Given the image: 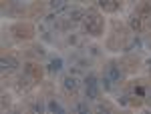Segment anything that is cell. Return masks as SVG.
Wrapping results in <instances>:
<instances>
[{
    "label": "cell",
    "instance_id": "cell-21",
    "mask_svg": "<svg viewBox=\"0 0 151 114\" xmlns=\"http://www.w3.org/2000/svg\"><path fill=\"white\" fill-rule=\"evenodd\" d=\"M75 110L77 112H89V106H87V102H79L75 106Z\"/></svg>",
    "mask_w": 151,
    "mask_h": 114
},
{
    "label": "cell",
    "instance_id": "cell-15",
    "mask_svg": "<svg viewBox=\"0 0 151 114\" xmlns=\"http://www.w3.org/2000/svg\"><path fill=\"white\" fill-rule=\"evenodd\" d=\"M26 54L32 56V58H40V56H45V48H42V46H30Z\"/></svg>",
    "mask_w": 151,
    "mask_h": 114
},
{
    "label": "cell",
    "instance_id": "cell-8",
    "mask_svg": "<svg viewBox=\"0 0 151 114\" xmlns=\"http://www.w3.org/2000/svg\"><path fill=\"white\" fill-rule=\"evenodd\" d=\"M133 14H137L139 18H143V20H147L151 16V2H141L139 6L135 8V12Z\"/></svg>",
    "mask_w": 151,
    "mask_h": 114
},
{
    "label": "cell",
    "instance_id": "cell-14",
    "mask_svg": "<svg viewBox=\"0 0 151 114\" xmlns=\"http://www.w3.org/2000/svg\"><path fill=\"white\" fill-rule=\"evenodd\" d=\"M60 68H63V60L60 58H50L47 64V70L50 72V74H57V72H60Z\"/></svg>",
    "mask_w": 151,
    "mask_h": 114
},
{
    "label": "cell",
    "instance_id": "cell-25",
    "mask_svg": "<svg viewBox=\"0 0 151 114\" xmlns=\"http://www.w3.org/2000/svg\"><path fill=\"white\" fill-rule=\"evenodd\" d=\"M145 22H147V26H145V28H151V16L147 18V20H145Z\"/></svg>",
    "mask_w": 151,
    "mask_h": 114
},
{
    "label": "cell",
    "instance_id": "cell-6",
    "mask_svg": "<svg viewBox=\"0 0 151 114\" xmlns=\"http://www.w3.org/2000/svg\"><path fill=\"white\" fill-rule=\"evenodd\" d=\"M24 74H28L35 82H40V78H42V66L36 64V62H26L24 64Z\"/></svg>",
    "mask_w": 151,
    "mask_h": 114
},
{
    "label": "cell",
    "instance_id": "cell-20",
    "mask_svg": "<svg viewBox=\"0 0 151 114\" xmlns=\"http://www.w3.org/2000/svg\"><path fill=\"white\" fill-rule=\"evenodd\" d=\"M45 108H47V106L40 102V100H35V102L30 104V110H32V112H42Z\"/></svg>",
    "mask_w": 151,
    "mask_h": 114
},
{
    "label": "cell",
    "instance_id": "cell-9",
    "mask_svg": "<svg viewBox=\"0 0 151 114\" xmlns=\"http://www.w3.org/2000/svg\"><path fill=\"white\" fill-rule=\"evenodd\" d=\"M99 6L105 12H115L121 8V0H99Z\"/></svg>",
    "mask_w": 151,
    "mask_h": 114
},
{
    "label": "cell",
    "instance_id": "cell-18",
    "mask_svg": "<svg viewBox=\"0 0 151 114\" xmlns=\"http://www.w3.org/2000/svg\"><path fill=\"white\" fill-rule=\"evenodd\" d=\"M95 110H97V112H113V104H109V102H99L97 106H95Z\"/></svg>",
    "mask_w": 151,
    "mask_h": 114
},
{
    "label": "cell",
    "instance_id": "cell-1",
    "mask_svg": "<svg viewBox=\"0 0 151 114\" xmlns=\"http://www.w3.org/2000/svg\"><path fill=\"white\" fill-rule=\"evenodd\" d=\"M83 26H85V32L89 36H101V32H103V18H101V14L97 10H93V8H89L85 18H83Z\"/></svg>",
    "mask_w": 151,
    "mask_h": 114
},
{
    "label": "cell",
    "instance_id": "cell-3",
    "mask_svg": "<svg viewBox=\"0 0 151 114\" xmlns=\"http://www.w3.org/2000/svg\"><path fill=\"white\" fill-rule=\"evenodd\" d=\"M10 32L16 38H22V40H28V38H32L35 36V26L32 24H28V22H18V24H14L10 28Z\"/></svg>",
    "mask_w": 151,
    "mask_h": 114
},
{
    "label": "cell",
    "instance_id": "cell-23",
    "mask_svg": "<svg viewBox=\"0 0 151 114\" xmlns=\"http://www.w3.org/2000/svg\"><path fill=\"white\" fill-rule=\"evenodd\" d=\"M6 106H8V96L4 94V96H2V108H6Z\"/></svg>",
    "mask_w": 151,
    "mask_h": 114
},
{
    "label": "cell",
    "instance_id": "cell-5",
    "mask_svg": "<svg viewBox=\"0 0 151 114\" xmlns=\"http://www.w3.org/2000/svg\"><path fill=\"white\" fill-rule=\"evenodd\" d=\"M103 76H107L111 82L119 84V82L123 80V68H121V64H119V62H109V64L105 66V74Z\"/></svg>",
    "mask_w": 151,
    "mask_h": 114
},
{
    "label": "cell",
    "instance_id": "cell-12",
    "mask_svg": "<svg viewBox=\"0 0 151 114\" xmlns=\"http://www.w3.org/2000/svg\"><path fill=\"white\" fill-rule=\"evenodd\" d=\"M141 46H143V42H141V38L137 34H133L131 38L127 40V44H125V50H129V52H137V50H141Z\"/></svg>",
    "mask_w": 151,
    "mask_h": 114
},
{
    "label": "cell",
    "instance_id": "cell-26",
    "mask_svg": "<svg viewBox=\"0 0 151 114\" xmlns=\"http://www.w3.org/2000/svg\"><path fill=\"white\" fill-rule=\"evenodd\" d=\"M147 66H149V70H151V58H149V60H147Z\"/></svg>",
    "mask_w": 151,
    "mask_h": 114
},
{
    "label": "cell",
    "instance_id": "cell-19",
    "mask_svg": "<svg viewBox=\"0 0 151 114\" xmlns=\"http://www.w3.org/2000/svg\"><path fill=\"white\" fill-rule=\"evenodd\" d=\"M47 110H50V112H65V108H63L57 100H50V102L47 104Z\"/></svg>",
    "mask_w": 151,
    "mask_h": 114
},
{
    "label": "cell",
    "instance_id": "cell-10",
    "mask_svg": "<svg viewBox=\"0 0 151 114\" xmlns=\"http://www.w3.org/2000/svg\"><path fill=\"white\" fill-rule=\"evenodd\" d=\"M48 6L52 8V12H57V14H63V12L69 10L67 0H48Z\"/></svg>",
    "mask_w": 151,
    "mask_h": 114
},
{
    "label": "cell",
    "instance_id": "cell-4",
    "mask_svg": "<svg viewBox=\"0 0 151 114\" xmlns=\"http://www.w3.org/2000/svg\"><path fill=\"white\" fill-rule=\"evenodd\" d=\"M79 86H81V76H75V74L69 72V74L63 78V90H65V94L75 96V94L79 92Z\"/></svg>",
    "mask_w": 151,
    "mask_h": 114
},
{
    "label": "cell",
    "instance_id": "cell-16",
    "mask_svg": "<svg viewBox=\"0 0 151 114\" xmlns=\"http://www.w3.org/2000/svg\"><path fill=\"white\" fill-rule=\"evenodd\" d=\"M121 64H127V66H125L127 70H135V68H137V64H139V60H137V58H133V56H127V58H123V62H121Z\"/></svg>",
    "mask_w": 151,
    "mask_h": 114
},
{
    "label": "cell",
    "instance_id": "cell-7",
    "mask_svg": "<svg viewBox=\"0 0 151 114\" xmlns=\"http://www.w3.org/2000/svg\"><path fill=\"white\" fill-rule=\"evenodd\" d=\"M0 64H2V74H8V72H12V70L18 66L16 58H12L10 54H4L2 60H0Z\"/></svg>",
    "mask_w": 151,
    "mask_h": 114
},
{
    "label": "cell",
    "instance_id": "cell-27",
    "mask_svg": "<svg viewBox=\"0 0 151 114\" xmlns=\"http://www.w3.org/2000/svg\"><path fill=\"white\" fill-rule=\"evenodd\" d=\"M18 2H22V0H18ZM24 2H28V0H24Z\"/></svg>",
    "mask_w": 151,
    "mask_h": 114
},
{
    "label": "cell",
    "instance_id": "cell-17",
    "mask_svg": "<svg viewBox=\"0 0 151 114\" xmlns=\"http://www.w3.org/2000/svg\"><path fill=\"white\" fill-rule=\"evenodd\" d=\"M67 42L70 46H81L83 44V36L81 34H69L67 36Z\"/></svg>",
    "mask_w": 151,
    "mask_h": 114
},
{
    "label": "cell",
    "instance_id": "cell-22",
    "mask_svg": "<svg viewBox=\"0 0 151 114\" xmlns=\"http://www.w3.org/2000/svg\"><path fill=\"white\" fill-rule=\"evenodd\" d=\"M32 14H38V16H40V14H42V4H35V6H32Z\"/></svg>",
    "mask_w": 151,
    "mask_h": 114
},
{
    "label": "cell",
    "instance_id": "cell-13",
    "mask_svg": "<svg viewBox=\"0 0 151 114\" xmlns=\"http://www.w3.org/2000/svg\"><path fill=\"white\" fill-rule=\"evenodd\" d=\"M129 26L135 30V34H139V32H143V30H145V20H143V18H139L137 14H133V16H131V20H129Z\"/></svg>",
    "mask_w": 151,
    "mask_h": 114
},
{
    "label": "cell",
    "instance_id": "cell-24",
    "mask_svg": "<svg viewBox=\"0 0 151 114\" xmlns=\"http://www.w3.org/2000/svg\"><path fill=\"white\" fill-rule=\"evenodd\" d=\"M145 98H147V102L151 104V90H147V94H145Z\"/></svg>",
    "mask_w": 151,
    "mask_h": 114
},
{
    "label": "cell",
    "instance_id": "cell-11",
    "mask_svg": "<svg viewBox=\"0 0 151 114\" xmlns=\"http://www.w3.org/2000/svg\"><path fill=\"white\" fill-rule=\"evenodd\" d=\"M85 14H87V10H83V8H73V10H67V18L75 24V22H81L85 18Z\"/></svg>",
    "mask_w": 151,
    "mask_h": 114
},
{
    "label": "cell",
    "instance_id": "cell-2",
    "mask_svg": "<svg viewBox=\"0 0 151 114\" xmlns=\"http://www.w3.org/2000/svg\"><path fill=\"white\" fill-rule=\"evenodd\" d=\"M83 82H85V98L97 100V96H99V78L95 74H85Z\"/></svg>",
    "mask_w": 151,
    "mask_h": 114
}]
</instances>
